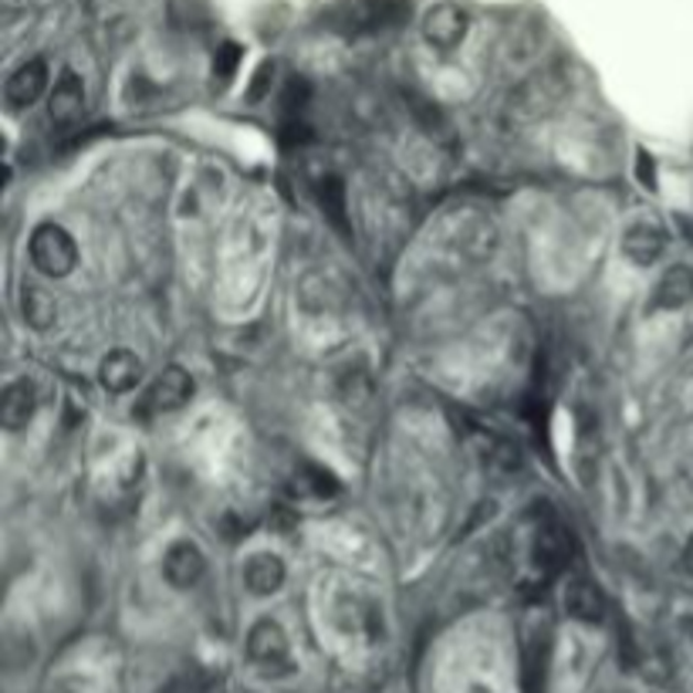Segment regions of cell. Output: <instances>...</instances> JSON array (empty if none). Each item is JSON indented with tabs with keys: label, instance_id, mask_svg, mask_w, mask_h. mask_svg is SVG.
<instances>
[{
	"label": "cell",
	"instance_id": "ffe728a7",
	"mask_svg": "<svg viewBox=\"0 0 693 693\" xmlns=\"http://www.w3.org/2000/svg\"><path fill=\"white\" fill-rule=\"evenodd\" d=\"M241 58H244V47L241 44H234V41L221 44L217 47V58H213V75H217L221 82H231L237 75Z\"/></svg>",
	"mask_w": 693,
	"mask_h": 693
},
{
	"label": "cell",
	"instance_id": "7402d4cb",
	"mask_svg": "<svg viewBox=\"0 0 693 693\" xmlns=\"http://www.w3.org/2000/svg\"><path fill=\"white\" fill-rule=\"evenodd\" d=\"M639 180H643V186H650V190L657 186L653 183V159L643 149H639Z\"/></svg>",
	"mask_w": 693,
	"mask_h": 693
},
{
	"label": "cell",
	"instance_id": "ba28073f",
	"mask_svg": "<svg viewBox=\"0 0 693 693\" xmlns=\"http://www.w3.org/2000/svg\"><path fill=\"white\" fill-rule=\"evenodd\" d=\"M142 380V359L129 349H113L98 365V383L105 393L122 396L129 390H136V383Z\"/></svg>",
	"mask_w": 693,
	"mask_h": 693
},
{
	"label": "cell",
	"instance_id": "ac0fdd59",
	"mask_svg": "<svg viewBox=\"0 0 693 693\" xmlns=\"http://www.w3.org/2000/svg\"><path fill=\"white\" fill-rule=\"evenodd\" d=\"M21 308H24V322L31 329H47L51 322H55V301H51V295L41 291V288H24Z\"/></svg>",
	"mask_w": 693,
	"mask_h": 693
},
{
	"label": "cell",
	"instance_id": "5bb4252c",
	"mask_svg": "<svg viewBox=\"0 0 693 693\" xmlns=\"http://www.w3.org/2000/svg\"><path fill=\"white\" fill-rule=\"evenodd\" d=\"M285 562L275 552H257L244 565V585L250 596H275L285 585Z\"/></svg>",
	"mask_w": 693,
	"mask_h": 693
},
{
	"label": "cell",
	"instance_id": "52a82bcc",
	"mask_svg": "<svg viewBox=\"0 0 693 693\" xmlns=\"http://www.w3.org/2000/svg\"><path fill=\"white\" fill-rule=\"evenodd\" d=\"M548 619L542 622H531L527 632H524V663H521V673H524V690L527 693H542L545 690V667H548Z\"/></svg>",
	"mask_w": 693,
	"mask_h": 693
},
{
	"label": "cell",
	"instance_id": "4fadbf2b",
	"mask_svg": "<svg viewBox=\"0 0 693 693\" xmlns=\"http://www.w3.org/2000/svg\"><path fill=\"white\" fill-rule=\"evenodd\" d=\"M565 612L578 622H599L606 616V596L593 578H568L565 585Z\"/></svg>",
	"mask_w": 693,
	"mask_h": 693
},
{
	"label": "cell",
	"instance_id": "7c38bea8",
	"mask_svg": "<svg viewBox=\"0 0 693 693\" xmlns=\"http://www.w3.org/2000/svg\"><path fill=\"white\" fill-rule=\"evenodd\" d=\"M47 88V65L41 58H31L24 62L4 85V98L11 109H28V105H34Z\"/></svg>",
	"mask_w": 693,
	"mask_h": 693
},
{
	"label": "cell",
	"instance_id": "44dd1931",
	"mask_svg": "<svg viewBox=\"0 0 693 693\" xmlns=\"http://www.w3.org/2000/svg\"><path fill=\"white\" fill-rule=\"evenodd\" d=\"M271 82H275V62H264V65L257 68V75H254L250 88H247V102H250V105H257L264 95L271 92Z\"/></svg>",
	"mask_w": 693,
	"mask_h": 693
},
{
	"label": "cell",
	"instance_id": "2e32d148",
	"mask_svg": "<svg viewBox=\"0 0 693 693\" xmlns=\"http://www.w3.org/2000/svg\"><path fill=\"white\" fill-rule=\"evenodd\" d=\"M565 88H548V78H539V82H527L521 85L514 95H511V113H518L521 119H535L542 113H548L552 105L562 98Z\"/></svg>",
	"mask_w": 693,
	"mask_h": 693
},
{
	"label": "cell",
	"instance_id": "d6986e66",
	"mask_svg": "<svg viewBox=\"0 0 693 693\" xmlns=\"http://www.w3.org/2000/svg\"><path fill=\"white\" fill-rule=\"evenodd\" d=\"M318 200H322V210L329 213V221L342 231V234H349V213H345V186L335 180V177H329V180H322V186H318Z\"/></svg>",
	"mask_w": 693,
	"mask_h": 693
},
{
	"label": "cell",
	"instance_id": "9a60e30c",
	"mask_svg": "<svg viewBox=\"0 0 693 693\" xmlns=\"http://www.w3.org/2000/svg\"><path fill=\"white\" fill-rule=\"evenodd\" d=\"M34 386L28 380H14L4 396H0V423H4V430H21L28 426V419L34 416Z\"/></svg>",
	"mask_w": 693,
	"mask_h": 693
},
{
	"label": "cell",
	"instance_id": "603a6c76",
	"mask_svg": "<svg viewBox=\"0 0 693 693\" xmlns=\"http://www.w3.org/2000/svg\"><path fill=\"white\" fill-rule=\"evenodd\" d=\"M683 572L693 575V535H690V542H686V548H683Z\"/></svg>",
	"mask_w": 693,
	"mask_h": 693
},
{
	"label": "cell",
	"instance_id": "e0dca14e",
	"mask_svg": "<svg viewBox=\"0 0 693 693\" xmlns=\"http://www.w3.org/2000/svg\"><path fill=\"white\" fill-rule=\"evenodd\" d=\"M690 298H693V268L676 264V268H670L660 278L657 295H653V308H683Z\"/></svg>",
	"mask_w": 693,
	"mask_h": 693
},
{
	"label": "cell",
	"instance_id": "6da1fadb",
	"mask_svg": "<svg viewBox=\"0 0 693 693\" xmlns=\"http://www.w3.org/2000/svg\"><path fill=\"white\" fill-rule=\"evenodd\" d=\"M31 260L34 268L47 278H68L78 264L75 237L58 224H41L31 234Z\"/></svg>",
	"mask_w": 693,
	"mask_h": 693
},
{
	"label": "cell",
	"instance_id": "5b68a950",
	"mask_svg": "<svg viewBox=\"0 0 693 693\" xmlns=\"http://www.w3.org/2000/svg\"><path fill=\"white\" fill-rule=\"evenodd\" d=\"M467 11L457 4H437L423 18V38L440 51H454L467 38Z\"/></svg>",
	"mask_w": 693,
	"mask_h": 693
},
{
	"label": "cell",
	"instance_id": "7a4b0ae2",
	"mask_svg": "<svg viewBox=\"0 0 693 693\" xmlns=\"http://www.w3.org/2000/svg\"><path fill=\"white\" fill-rule=\"evenodd\" d=\"M572 558V535L568 527L545 514L535 521V527H531V565H535V572L542 578H555Z\"/></svg>",
	"mask_w": 693,
	"mask_h": 693
},
{
	"label": "cell",
	"instance_id": "9c48e42d",
	"mask_svg": "<svg viewBox=\"0 0 693 693\" xmlns=\"http://www.w3.org/2000/svg\"><path fill=\"white\" fill-rule=\"evenodd\" d=\"M193 396V380L183 365H170L163 376L152 383V390L146 393V409L149 413H173L180 409L186 399Z\"/></svg>",
	"mask_w": 693,
	"mask_h": 693
},
{
	"label": "cell",
	"instance_id": "8992f818",
	"mask_svg": "<svg viewBox=\"0 0 693 693\" xmlns=\"http://www.w3.org/2000/svg\"><path fill=\"white\" fill-rule=\"evenodd\" d=\"M203 572H206V562H203V552L193 542L180 539V542H173L167 548V555H163V578L173 585V589H180V593L193 589V585L203 578Z\"/></svg>",
	"mask_w": 693,
	"mask_h": 693
},
{
	"label": "cell",
	"instance_id": "3957f363",
	"mask_svg": "<svg viewBox=\"0 0 693 693\" xmlns=\"http://www.w3.org/2000/svg\"><path fill=\"white\" fill-rule=\"evenodd\" d=\"M403 14L399 0H339L332 8V28H339L342 34H365L386 28L390 21H396Z\"/></svg>",
	"mask_w": 693,
	"mask_h": 693
},
{
	"label": "cell",
	"instance_id": "8fae6325",
	"mask_svg": "<svg viewBox=\"0 0 693 693\" xmlns=\"http://www.w3.org/2000/svg\"><path fill=\"white\" fill-rule=\"evenodd\" d=\"M47 113H51V119H55L58 126H72V122L82 119V113H85V85H82V78L72 68H65L58 75L55 88H51Z\"/></svg>",
	"mask_w": 693,
	"mask_h": 693
},
{
	"label": "cell",
	"instance_id": "30bf717a",
	"mask_svg": "<svg viewBox=\"0 0 693 693\" xmlns=\"http://www.w3.org/2000/svg\"><path fill=\"white\" fill-rule=\"evenodd\" d=\"M667 250V231L653 221H636L626 227L622 234V254L639 264V268H647V264L660 260V254Z\"/></svg>",
	"mask_w": 693,
	"mask_h": 693
},
{
	"label": "cell",
	"instance_id": "cb8c5ba5",
	"mask_svg": "<svg viewBox=\"0 0 693 693\" xmlns=\"http://www.w3.org/2000/svg\"><path fill=\"white\" fill-rule=\"evenodd\" d=\"M467 693H491V690H484V686H470Z\"/></svg>",
	"mask_w": 693,
	"mask_h": 693
},
{
	"label": "cell",
	"instance_id": "277c9868",
	"mask_svg": "<svg viewBox=\"0 0 693 693\" xmlns=\"http://www.w3.org/2000/svg\"><path fill=\"white\" fill-rule=\"evenodd\" d=\"M247 657L264 673H285L291 667L288 636L275 619H257L247 632Z\"/></svg>",
	"mask_w": 693,
	"mask_h": 693
}]
</instances>
